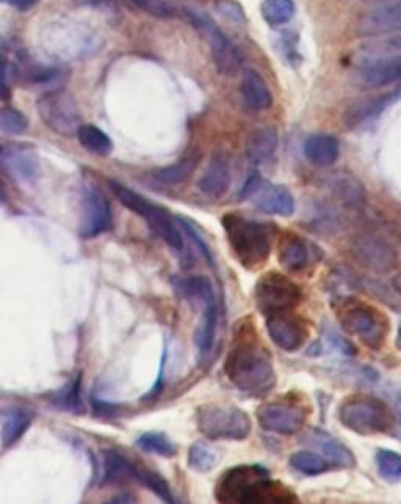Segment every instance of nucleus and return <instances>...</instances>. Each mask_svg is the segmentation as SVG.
Wrapping results in <instances>:
<instances>
[{"instance_id": "1", "label": "nucleus", "mask_w": 401, "mask_h": 504, "mask_svg": "<svg viewBox=\"0 0 401 504\" xmlns=\"http://www.w3.org/2000/svg\"><path fill=\"white\" fill-rule=\"evenodd\" d=\"M221 503H298L296 493L272 480L262 465H238L221 476L217 486Z\"/></svg>"}, {"instance_id": "2", "label": "nucleus", "mask_w": 401, "mask_h": 504, "mask_svg": "<svg viewBox=\"0 0 401 504\" xmlns=\"http://www.w3.org/2000/svg\"><path fill=\"white\" fill-rule=\"evenodd\" d=\"M225 373L240 392L262 396L276 385L270 352L257 339H238L226 357Z\"/></svg>"}, {"instance_id": "3", "label": "nucleus", "mask_w": 401, "mask_h": 504, "mask_svg": "<svg viewBox=\"0 0 401 504\" xmlns=\"http://www.w3.org/2000/svg\"><path fill=\"white\" fill-rule=\"evenodd\" d=\"M223 226L237 262L249 271L266 264L272 255L275 225L229 213L223 217Z\"/></svg>"}, {"instance_id": "4", "label": "nucleus", "mask_w": 401, "mask_h": 504, "mask_svg": "<svg viewBox=\"0 0 401 504\" xmlns=\"http://www.w3.org/2000/svg\"><path fill=\"white\" fill-rule=\"evenodd\" d=\"M336 315L343 330L368 349L379 350L386 345L390 322L381 309L353 297H340L336 303Z\"/></svg>"}, {"instance_id": "5", "label": "nucleus", "mask_w": 401, "mask_h": 504, "mask_svg": "<svg viewBox=\"0 0 401 504\" xmlns=\"http://www.w3.org/2000/svg\"><path fill=\"white\" fill-rule=\"evenodd\" d=\"M339 420L349 431L359 435L389 433L396 427V414L389 404L367 395L343 399Z\"/></svg>"}, {"instance_id": "6", "label": "nucleus", "mask_w": 401, "mask_h": 504, "mask_svg": "<svg viewBox=\"0 0 401 504\" xmlns=\"http://www.w3.org/2000/svg\"><path fill=\"white\" fill-rule=\"evenodd\" d=\"M110 189L117 195L119 202L125 204L126 208L132 213L138 214L140 217L148 222L149 228L153 230L159 238L163 239L173 250L182 252L183 239L182 234L177 228V220L173 219L172 214L159 204H154L148 198L136 194L134 190L126 187L118 181H108Z\"/></svg>"}, {"instance_id": "7", "label": "nucleus", "mask_w": 401, "mask_h": 504, "mask_svg": "<svg viewBox=\"0 0 401 504\" xmlns=\"http://www.w3.org/2000/svg\"><path fill=\"white\" fill-rule=\"evenodd\" d=\"M196 424L200 433L210 440L242 442L253 429V423L247 412L221 404H207L200 407Z\"/></svg>"}, {"instance_id": "8", "label": "nucleus", "mask_w": 401, "mask_h": 504, "mask_svg": "<svg viewBox=\"0 0 401 504\" xmlns=\"http://www.w3.org/2000/svg\"><path fill=\"white\" fill-rule=\"evenodd\" d=\"M185 16L189 18L195 29L200 30V33L206 36L212 49L213 63L217 66L219 74H223L226 78H232L242 71L245 65L242 49L238 48L236 43L230 42L225 35V32L215 24V21L209 14L196 8H185Z\"/></svg>"}, {"instance_id": "9", "label": "nucleus", "mask_w": 401, "mask_h": 504, "mask_svg": "<svg viewBox=\"0 0 401 504\" xmlns=\"http://www.w3.org/2000/svg\"><path fill=\"white\" fill-rule=\"evenodd\" d=\"M36 110L42 123L60 136H77L83 125L82 112L76 98L65 89H53L38 98Z\"/></svg>"}, {"instance_id": "10", "label": "nucleus", "mask_w": 401, "mask_h": 504, "mask_svg": "<svg viewBox=\"0 0 401 504\" xmlns=\"http://www.w3.org/2000/svg\"><path fill=\"white\" fill-rule=\"evenodd\" d=\"M256 305L264 316L289 311L303 300L301 286L279 272H268L256 285Z\"/></svg>"}, {"instance_id": "11", "label": "nucleus", "mask_w": 401, "mask_h": 504, "mask_svg": "<svg viewBox=\"0 0 401 504\" xmlns=\"http://www.w3.org/2000/svg\"><path fill=\"white\" fill-rule=\"evenodd\" d=\"M257 422L268 433L295 435L306 424L307 410L300 404L273 401L262 404L257 409Z\"/></svg>"}, {"instance_id": "12", "label": "nucleus", "mask_w": 401, "mask_h": 504, "mask_svg": "<svg viewBox=\"0 0 401 504\" xmlns=\"http://www.w3.org/2000/svg\"><path fill=\"white\" fill-rule=\"evenodd\" d=\"M351 255L373 273H389L398 264V253L386 239L375 234H360L351 242Z\"/></svg>"}, {"instance_id": "13", "label": "nucleus", "mask_w": 401, "mask_h": 504, "mask_svg": "<svg viewBox=\"0 0 401 504\" xmlns=\"http://www.w3.org/2000/svg\"><path fill=\"white\" fill-rule=\"evenodd\" d=\"M52 33L46 35L49 52L61 59L82 57L83 53L91 52L95 48L96 36L83 29L80 24H55Z\"/></svg>"}, {"instance_id": "14", "label": "nucleus", "mask_w": 401, "mask_h": 504, "mask_svg": "<svg viewBox=\"0 0 401 504\" xmlns=\"http://www.w3.org/2000/svg\"><path fill=\"white\" fill-rule=\"evenodd\" d=\"M266 332L273 343L285 352L300 350L309 338V327L292 309L266 316Z\"/></svg>"}, {"instance_id": "15", "label": "nucleus", "mask_w": 401, "mask_h": 504, "mask_svg": "<svg viewBox=\"0 0 401 504\" xmlns=\"http://www.w3.org/2000/svg\"><path fill=\"white\" fill-rule=\"evenodd\" d=\"M82 213L80 234L83 238H96L112 228L110 203L98 187L89 185L83 190Z\"/></svg>"}, {"instance_id": "16", "label": "nucleus", "mask_w": 401, "mask_h": 504, "mask_svg": "<svg viewBox=\"0 0 401 504\" xmlns=\"http://www.w3.org/2000/svg\"><path fill=\"white\" fill-rule=\"evenodd\" d=\"M303 442L313 448V452H319L320 456L325 457L332 469H353L356 465V457L351 450L319 427L309 429L303 435Z\"/></svg>"}, {"instance_id": "17", "label": "nucleus", "mask_w": 401, "mask_h": 504, "mask_svg": "<svg viewBox=\"0 0 401 504\" xmlns=\"http://www.w3.org/2000/svg\"><path fill=\"white\" fill-rule=\"evenodd\" d=\"M356 72H358V79L360 82L367 87H373V89L400 82L401 55L359 59V65H358Z\"/></svg>"}, {"instance_id": "18", "label": "nucleus", "mask_w": 401, "mask_h": 504, "mask_svg": "<svg viewBox=\"0 0 401 504\" xmlns=\"http://www.w3.org/2000/svg\"><path fill=\"white\" fill-rule=\"evenodd\" d=\"M359 35L372 38L379 35H394L401 32V0L396 4L375 8L366 13L358 24Z\"/></svg>"}, {"instance_id": "19", "label": "nucleus", "mask_w": 401, "mask_h": 504, "mask_svg": "<svg viewBox=\"0 0 401 504\" xmlns=\"http://www.w3.org/2000/svg\"><path fill=\"white\" fill-rule=\"evenodd\" d=\"M256 208L270 215L289 217L295 213V198L285 185H270L266 179L249 198Z\"/></svg>"}, {"instance_id": "20", "label": "nucleus", "mask_w": 401, "mask_h": 504, "mask_svg": "<svg viewBox=\"0 0 401 504\" xmlns=\"http://www.w3.org/2000/svg\"><path fill=\"white\" fill-rule=\"evenodd\" d=\"M230 185L229 157L223 151H217L207 166L206 172L200 176L198 189L204 195L219 200L225 196Z\"/></svg>"}, {"instance_id": "21", "label": "nucleus", "mask_w": 401, "mask_h": 504, "mask_svg": "<svg viewBox=\"0 0 401 504\" xmlns=\"http://www.w3.org/2000/svg\"><path fill=\"white\" fill-rule=\"evenodd\" d=\"M277 262L287 272H301L312 262V245L298 234H284L277 245Z\"/></svg>"}, {"instance_id": "22", "label": "nucleus", "mask_w": 401, "mask_h": 504, "mask_svg": "<svg viewBox=\"0 0 401 504\" xmlns=\"http://www.w3.org/2000/svg\"><path fill=\"white\" fill-rule=\"evenodd\" d=\"M400 98L401 91L396 90V91H390V93H384V95L360 100V101L354 102L347 109V112L343 115V121L349 128H356V126L375 119L379 113H383L387 107L392 106Z\"/></svg>"}, {"instance_id": "23", "label": "nucleus", "mask_w": 401, "mask_h": 504, "mask_svg": "<svg viewBox=\"0 0 401 504\" xmlns=\"http://www.w3.org/2000/svg\"><path fill=\"white\" fill-rule=\"evenodd\" d=\"M331 195L336 202L349 209H362L366 206L367 192L364 185L349 172L336 173L328 183Z\"/></svg>"}, {"instance_id": "24", "label": "nucleus", "mask_w": 401, "mask_h": 504, "mask_svg": "<svg viewBox=\"0 0 401 504\" xmlns=\"http://www.w3.org/2000/svg\"><path fill=\"white\" fill-rule=\"evenodd\" d=\"M303 153L309 164L320 168L332 166L340 156V145L336 137L330 134H313L307 137L303 145Z\"/></svg>"}, {"instance_id": "25", "label": "nucleus", "mask_w": 401, "mask_h": 504, "mask_svg": "<svg viewBox=\"0 0 401 504\" xmlns=\"http://www.w3.org/2000/svg\"><path fill=\"white\" fill-rule=\"evenodd\" d=\"M277 143H279V136H277L276 128L260 126L248 136L247 148H245L247 157L254 166L268 164L276 155Z\"/></svg>"}, {"instance_id": "26", "label": "nucleus", "mask_w": 401, "mask_h": 504, "mask_svg": "<svg viewBox=\"0 0 401 504\" xmlns=\"http://www.w3.org/2000/svg\"><path fill=\"white\" fill-rule=\"evenodd\" d=\"M242 98L245 104L256 112L268 110L273 106L272 91L256 70H245L242 78Z\"/></svg>"}, {"instance_id": "27", "label": "nucleus", "mask_w": 401, "mask_h": 504, "mask_svg": "<svg viewBox=\"0 0 401 504\" xmlns=\"http://www.w3.org/2000/svg\"><path fill=\"white\" fill-rule=\"evenodd\" d=\"M173 286H174V291L179 294V297L200 305V309L207 303L217 302L212 283L202 275L173 280Z\"/></svg>"}, {"instance_id": "28", "label": "nucleus", "mask_w": 401, "mask_h": 504, "mask_svg": "<svg viewBox=\"0 0 401 504\" xmlns=\"http://www.w3.org/2000/svg\"><path fill=\"white\" fill-rule=\"evenodd\" d=\"M2 443L5 448L13 446L18 442L29 429L30 423L33 420V414H30L29 410L18 409L12 407L2 412Z\"/></svg>"}, {"instance_id": "29", "label": "nucleus", "mask_w": 401, "mask_h": 504, "mask_svg": "<svg viewBox=\"0 0 401 504\" xmlns=\"http://www.w3.org/2000/svg\"><path fill=\"white\" fill-rule=\"evenodd\" d=\"M200 155L198 151H191L187 156H183L182 159L177 160L176 164L165 166L159 172H155V179L160 181L162 185H181L183 181L193 175L196 166L200 164Z\"/></svg>"}, {"instance_id": "30", "label": "nucleus", "mask_w": 401, "mask_h": 504, "mask_svg": "<svg viewBox=\"0 0 401 504\" xmlns=\"http://www.w3.org/2000/svg\"><path fill=\"white\" fill-rule=\"evenodd\" d=\"M134 469L135 465L121 456L117 452H107L104 456V484H117L123 480H134Z\"/></svg>"}, {"instance_id": "31", "label": "nucleus", "mask_w": 401, "mask_h": 504, "mask_svg": "<svg viewBox=\"0 0 401 504\" xmlns=\"http://www.w3.org/2000/svg\"><path fill=\"white\" fill-rule=\"evenodd\" d=\"M77 138L83 148L98 156H108L113 151V142L106 132L95 125H82L77 131Z\"/></svg>"}, {"instance_id": "32", "label": "nucleus", "mask_w": 401, "mask_h": 504, "mask_svg": "<svg viewBox=\"0 0 401 504\" xmlns=\"http://www.w3.org/2000/svg\"><path fill=\"white\" fill-rule=\"evenodd\" d=\"M359 59H373V57H392L401 55L400 35L372 36L370 42L364 43L358 51Z\"/></svg>"}, {"instance_id": "33", "label": "nucleus", "mask_w": 401, "mask_h": 504, "mask_svg": "<svg viewBox=\"0 0 401 504\" xmlns=\"http://www.w3.org/2000/svg\"><path fill=\"white\" fill-rule=\"evenodd\" d=\"M289 463L295 471L306 476L323 475L332 469L325 457L320 456L319 452H307V450L294 452L290 456Z\"/></svg>"}, {"instance_id": "34", "label": "nucleus", "mask_w": 401, "mask_h": 504, "mask_svg": "<svg viewBox=\"0 0 401 504\" xmlns=\"http://www.w3.org/2000/svg\"><path fill=\"white\" fill-rule=\"evenodd\" d=\"M260 10L266 24L279 27V25L289 24L294 19L296 6L294 0H264Z\"/></svg>"}, {"instance_id": "35", "label": "nucleus", "mask_w": 401, "mask_h": 504, "mask_svg": "<svg viewBox=\"0 0 401 504\" xmlns=\"http://www.w3.org/2000/svg\"><path fill=\"white\" fill-rule=\"evenodd\" d=\"M134 480H138L143 486L148 487L151 492L155 493L160 499H163L165 503H174L173 499L172 489L168 486V482L163 480V476L155 473L153 470L136 467L134 469Z\"/></svg>"}, {"instance_id": "36", "label": "nucleus", "mask_w": 401, "mask_h": 504, "mask_svg": "<svg viewBox=\"0 0 401 504\" xmlns=\"http://www.w3.org/2000/svg\"><path fill=\"white\" fill-rule=\"evenodd\" d=\"M52 405L57 409L66 410V412L80 414L83 410L82 398H80V377H76L68 385L55 393Z\"/></svg>"}, {"instance_id": "37", "label": "nucleus", "mask_w": 401, "mask_h": 504, "mask_svg": "<svg viewBox=\"0 0 401 504\" xmlns=\"http://www.w3.org/2000/svg\"><path fill=\"white\" fill-rule=\"evenodd\" d=\"M136 446L142 452L162 457H173L177 452L176 445L166 437L165 433H145L140 439L136 440Z\"/></svg>"}, {"instance_id": "38", "label": "nucleus", "mask_w": 401, "mask_h": 504, "mask_svg": "<svg viewBox=\"0 0 401 504\" xmlns=\"http://www.w3.org/2000/svg\"><path fill=\"white\" fill-rule=\"evenodd\" d=\"M377 470L379 476L387 482L401 480V454L392 450H378L375 456Z\"/></svg>"}, {"instance_id": "39", "label": "nucleus", "mask_w": 401, "mask_h": 504, "mask_svg": "<svg viewBox=\"0 0 401 504\" xmlns=\"http://www.w3.org/2000/svg\"><path fill=\"white\" fill-rule=\"evenodd\" d=\"M217 462H219V454H217V450H213L212 446L206 445V443H195L190 448V469L200 471V473H207V471L215 469Z\"/></svg>"}, {"instance_id": "40", "label": "nucleus", "mask_w": 401, "mask_h": 504, "mask_svg": "<svg viewBox=\"0 0 401 504\" xmlns=\"http://www.w3.org/2000/svg\"><path fill=\"white\" fill-rule=\"evenodd\" d=\"M29 129V119L24 113L13 107L0 109V131L10 136H21Z\"/></svg>"}, {"instance_id": "41", "label": "nucleus", "mask_w": 401, "mask_h": 504, "mask_svg": "<svg viewBox=\"0 0 401 504\" xmlns=\"http://www.w3.org/2000/svg\"><path fill=\"white\" fill-rule=\"evenodd\" d=\"M132 4L154 18L172 19L177 13L173 0H132Z\"/></svg>"}, {"instance_id": "42", "label": "nucleus", "mask_w": 401, "mask_h": 504, "mask_svg": "<svg viewBox=\"0 0 401 504\" xmlns=\"http://www.w3.org/2000/svg\"><path fill=\"white\" fill-rule=\"evenodd\" d=\"M215 8L230 21H236V23L245 21V13H243L242 6L238 5L234 0H217Z\"/></svg>"}, {"instance_id": "43", "label": "nucleus", "mask_w": 401, "mask_h": 504, "mask_svg": "<svg viewBox=\"0 0 401 504\" xmlns=\"http://www.w3.org/2000/svg\"><path fill=\"white\" fill-rule=\"evenodd\" d=\"M262 176H260L259 172H253L249 175L248 179L245 181L242 189H240V194H238V198L240 200H249L253 196L254 192L259 189V185H262Z\"/></svg>"}, {"instance_id": "44", "label": "nucleus", "mask_w": 401, "mask_h": 504, "mask_svg": "<svg viewBox=\"0 0 401 504\" xmlns=\"http://www.w3.org/2000/svg\"><path fill=\"white\" fill-rule=\"evenodd\" d=\"M328 341H330L331 346L334 349L342 352L343 356H354L356 354L353 343H350L349 339L343 338L340 335H337L336 332L328 333Z\"/></svg>"}, {"instance_id": "45", "label": "nucleus", "mask_w": 401, "mask_h": 504, "mask_svg": "<svg viewBox=\"0 0 401 504\" xmlns=\"http://www.w3.org/2000/svg\"><path fill=\"white\" fill-rule=\"evenodd\" d=\"M0 98L8 100L10 98V85H8V63L5 55L0 52Z\"/></svg>"}, {"instance_id": "46", "label": "nucleus", "mask_w": 401, "mask_h": 504, "mask_svg": "<svg viewBox=\"0 0 401 504\" xmlns=\"http://www.w3.org/2000/svg\"><path fill=\"white\" fill-rule=\"evenodd\" d=\"M91 404H93V409L98 416H113L117 414V405H113L112 403H107V401L93 396Z\"/></svg>"}, {"instance_id": "47", "label": "nucleus", "mask_w": 401, "mask_h": 504, "mask_svg": "<svg viewBox=\"0 0 401 504\" xmlns=\"http://www.w3.org/2000/svg\"><path fill=\"white\" fill-rule=\"evenodd\" d=\"M0 2L14 6V8H18L21 12H27L30 8H33L40 0H0Z\"/></svg>"}, {"instance_id": "48", "label": "nucleus", "mask_w": 401, "mask_h": 504, "mask_svg": "<svg viewBox=\"0 0 401 504\" xmlns=\"http://www.w3.org/2000/svg\"><path fill=\"white\" fill-rule=\"evenodd\" d=\"M392 286H394L396 294L401 297V273L400 275H396V279L392 280Z\"/></svg>"}, {"instance_id": "49", "label": "nucleus", "mask_w": 401, "mask_h": 504, "mask_svg": "<svg viewBox=\"0 0 401 504\" xmlns=\"http://www.w3.org/2000/svg\"><path fill=\"white\" fill-rule=\"evenodd\" d=\"M362 2H367V4H389L392 0H362Z\"/></svg>"}, {"instance_id": "50", "label": "nucleus", "mask_w": 401, "mask_h": 504, "mask_svg": "<svg viewBox=\"0 0 401 504\" xmlns=\"http://www.w3.org/2000/svg\"><path fill=\"white\" fill-rule=\"evenodd\" d=\"M5 202H6L5 190H4V187L0 185V204H4V203Z\"/></svg>"}, {"instance_id": "51", "label": "nucleus", "mask_w": 401, "mask_h": 504, "mask_svg": "<svg viewBox=\"0 0 401 504\" xmlns=\"http://www.w3.org/2000/svg\"><path fill=\"white\" fill-rule=\"evenodd\" d=\"M396 347H398V350L401 352V326L400 328H398V333H396Z\"/></svg>"}, {"instance_id": "52", "label": "nucleus", "mask_w": 401, "mask_h": 504, "mask_svg": "<svg viewBox=\"0 0 401 504\" xmlns=\"http://www.w3.org/2000/svg\"><path fill=\"white\" fill-rule=\"evenodd\" d=\"M0 153H2V145H0Z\"/></svg>"}]
</instances>
